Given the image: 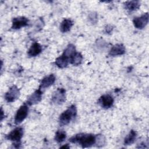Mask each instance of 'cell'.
<instances>
[{
  "mask_svg": "<svg viewBox=\"0 0 149 149\" xmlns=\"http://www.w3.org/2000/svg\"><path fill=\"white\" fill-rule=\"evenodd\" d=\"M77 115L76 105H72L63 111L59 117V123L62 126L68 125Z\"/></svg>",
  "mask_w": 149,
  "mask_h": 149,
  "instance_id": "cell-2",
  "label": "cell"
},
{
  "mask_svg": "<svg viewBox=\"0 0 149 149\" xmlns=\"http://www.w3.org/2000/svg\"><path fill=\"white\" fill-rule=\"evenodd\" d=\"M66 101V90L63 88H58L51 97V101L58 105L63 104Z\"/></svg>",
  "mask_w": 149,
  "mask_h": 149,
  "instance_id": "cell-5",
  "label": "cell"
},
{
  "mask_svg": "<svg viewBox=\"0 0 149 149\" xmlns=\"http://www.w3.org/2000/svg\"><path fill=\"white\" fill-rule=\"evenodd\" d=\"M66 138V133L62 130H58L55 133L54 139L58 143H62Z\"/></svg>",
  "mask_w": 149,
  "mask_h": 149,
  "instance_id": "cell-20",
  "label": "cell"
},
{
  "mask_svg": "<svg viewBox=\"0 0 149 149\" xmlns=\"http://www.w3.org/2000/svg\"><path fill=\"white\" fill-rule=\"evenodd\" d=\"M29 22V19L26 17L19 16L15 17L12 19L11 28L14 30L20 29L22 27H24L28 26Z\"/></svg>",
  "mask_w": 149,
  "mask_h": 149,
  "instance_id": "cell-9",
  "label": "cell"
},
{
  "mask_svg": "<svg viewBox=\"0 0 149 149\" xmlns=\"http://www.w3.org/2000/svg\"><path fill=\"white\" fill-rule=\"evenodd\" d=\"M69 140L72 143L79 144L82 148H88L96 144L97 135L93 134L78 133L71 137Z\"/></svg>",
  "mask_w": 149,
  "mask_h": 149,
  "instance_id": "cell-1",
  "label": "cell"
},
{
  "mask_svg": "<svg viewBox=\"0 0 149 149\" xmlns=\"http://www.w3.org/2000/svg\"><path fill=\"white\" fill-rule=\"evenodd\" d=\"M83 55L79 52H75L70 58L69 63L73 66H78L80 65L83 61Z\"/></svg>",
  "mask_w": 149,
  "mask_h": 149,
  "instance_id": "cell-16",
  "label": "cell"
},
{
  "mask_svg": "<svg viewBox=\"0 0 149 149\" xmlns=\"http://www.w3.org/2000/svg\"><path fill=\"white\" fill-rule=\"evenodd\" d=\"M113 30V26L111 24H108L105 26L104 31L107 34H110V33H111V32H112Z\"/></svg>",
  "mask_w": 149,
  "mask_h": 149,
  "instance_id": "cell-23",
  "label": "cell"
},
{
  "mask_svg": "<svg viewBox=\"0 0 149 149\" xmlns=\"http://www.w3.org/2000/svg\"><path fill=\"white\" fill-rule=\"evenodd\" d=\"M60 148H70V146H69L68 144H66V145L62 146Z\"/></svg>",
  "mask_w": 149,
  "mask_h": 149,
  "instance_id": "cell-25",
  "label": "cell"
},
{
  "mask_svg": "<svg viewBox=\"0 0 149 149\" xmlns=\"http://www.w3.org/2000/svg\"><path fill=\"white\" fill-rule=\"evenodd\" d=\"M23 136V128L17 127L5 136V139L13 142V146L15 148H19L21 144V139Z\"/></svg>",
  "mask_w": 149,
  "mask_h": 149,
  "instance_id": "cell-3",
  "label": "cell"
},
{
  "mask_svg": "<svg viewBox=\"0 0 149 149\" xmlns=\"http://www.w3.org/2000/svg\"><path fill=\"white\" fill-rule=\"evenodd\" d=\"M114 102V99L110 94H104L101 95L98 100V104L103 108L108 109L111 108Z\"/></svg>",
  "mask_w": 149,
  "mask_h": 149,
  "instance_id": "cell-8",
  "label": "cell"
},
{
  "mask_svg": "<svg viewBox=\"0 0 149 149\" xmlns=\"http://www.w3.org/2000/svg\"><path fill=\"white\" fill-rule=\"evenodd\" d=\"M69 63V59L63 54H62L61 56L56 58L55 61V64L56 65V66L61 69L67 67Z\"/></svg>",
  "mask_w": 149,
  "mask_h": 149,
  "instance_id": "cell-17",
  "label": "cell"
},
{
  "mask_svg": "<svg viewBox=\"0 0 149 149\" xmlns=\"http://www.w3.org/2000/svg\"><path fill=\"white\" fill-rule=\"evenodd\" d=\"M4 116H5V114H3V111L2 110V108H1V121L3 120Z\"/></svg>",
  "mask_w": 149,
  "mask_h": 149,
  "instance_id": "cell-24",
  "label": "cell"
},
{
  "mask_svg": "<svg viewBox=\"0 0 149 149\" xmlns=\"http://www.w3.org/2000/svg\"><path fill=\"white\" fill-rule=\"evenodd\" d=\"M20 96V90L16 85L11 86L5 94V99L8 102L16 101Z\"/></svg>",
  "mask_w": 149,
  "mask_h": 149,
  "instance_id": "cell-7",
  "label": "cell"
},
{
  "mask_svg": "<svg viewBox=\"0 0 149 149\" xmlns=\"http://www.w3.org/2000/svg\"><path fill=\"white\" fill-rule=\"evenodd\" d=\"M28 106L29 105L25 102L17 109L15 116V123L16 125L22 123L27 117L29 111Z\"/></svg>",
  "mask_w": 149,
  "mask_h": 149,
  "instance_id": "cell-4",
  "label": "cell"
},
{
  "mask_svg": "<svg viewBox=\"0 0 149 149\" xmlns=\"http://www.w3.org/2000/svg\"><path fill=\"white\" fill-rule=\"evenodd\" d=\"M105 144V139L102 134L97 135L96 144L97 147H102Z\"/></svg>",
  "mask_w": 149,
  "mask_h": 149,
  "instance_id": "cell-21",
  "label": "cell"
},
{
  "mask_svg": "<svg viewBox=\"0 0 149 149\" xmlns=\"http://www.w3.org/2000/svg\"><path fill=\"white\" fill-rule=\"evenodd\" d=\"M75 52H76L75 46L72 44H69V45H68L66 48L65 49L62 54H63L65 56H66L69 59V61L70 58Z\"/></svg>",
  "mask_w": 149,
  "mask_h": 149,
  "instance_id": "cell-19",
  "label": "cell"
},
{
  "mask_svg": "<svg viewBox=\"0 0 149 149\" xmlns=\"http://www.w3.org/2000/svg\"><path fill=\"white\" fill-rule=\"evenodd\" d=\"M125 8L129 12H133L137 10L140 6V2L139 1H129L124 3Z\"/></svg>",
  "mask_w": 149,
  "mask_h": 149,
  "instance_id": "cell-15",
  "label": "cell"
},
{
  "mask_svg": "<svg viewBox=\"0 0 149 149\" xmlns=\"http://www.w3.org/2000/svg\"><path fill=\"white\" fill-rule=\"evenodd\" d=\"M73 25V22L70 19H64L61 23L59 29L60 31L64 33L68 32Z\"/></svg>",
  "mask_w": 149,
  "mask_h": 149,
  "instance_id": "cell-14",
  "label": "cell"
},
{
  "mask_svg": "<svg viewBox=\"0 0 149 149\" xmlns=\"http://www.w3.org/2000/svg\"><path fill=\"white\" fill-rule=\"evenodd\" d=\"M88 20L92 24H95L98 20V15L95 12L90 13L88 15Z\"/></svg>",
  "mask_w": 149,
  "mask_h": 149,
  "instance_id": "cell-22",
  "label": "cell"
},
{
  "mask_svg": "<svg viewBox=\"0 0 149 149\" xmlns=\"http://www.w3.org/2000/svg\"><path fill=\"white\" fill-rule=\"evenodd\" d=\"M42 91L40 88L36 90L33 93H32L27 98L26 103L29 105H33L40 102L42 99Z\"/></svg>",
  "mask_w": 149,
  "mask_h": 149,
  "instance_id": "cell-10",
  "label": "cell"
},
{
  "mask_svg": "<svg viewBox=\"0 0 149 149\" xmlns=\"http://www.w3.org/2000/svg\"><path fill=\"white\" fill-rule=\"evenodd\" d=\"M55 76L53 74H51L48 76L44 77L41 80L38 88L41 90L49 87L55 83Z\"/></svg>",
  "mask_w": 149,
  "mask_h": 149,
  "instance_id": "cell-12",
  "label": "cell"
},
{
  "mask_svg": "<svg viewBox=\"0 0 149 149\" xmlns=\"http://www.w3.org/2000/svg\"><path fill=\"white\" fill-rule=\"evenodd\" d=\"M137 137V133L134 130H131L129 134L125 137L124 139V145L129 146L132 145L135 141Z\"/></svg>",
  "mask_w": 149,
  "mask_h": 149,
  "instance_id": "cell-18",
  "label": "cell"
},
{
  "mask_svg": "<svg viewBox=\"0 0 149 149\" xmlns=\"http://www.w3.org/2000/svg\"><path fill=\"white\" fill-rule=\"evenodd\" d=\"M149 15L148 13L146 12L140 16L135 17L133 19V23L134 26L137 29L141 30L144 29L148 23Z\"/></svg>",
  "mask_w": 149,
  "mask_h": 149,
  "instance_id": "cell-6",
  "label": "cell"
},
{
  "mask_svg": "<svg viewBox=\"0 0 149 149\" xmlns=\"http://www.w3.org/2000/svg\"><path fill=\"white\" fill-rule=\"evenodd\" d=\"M126 52V48L122 44H116L113 45L109 51L108 55L111 56H116L123 55Z\"/></svg>",
  "mask_w": 149,
  "mask_h": 149,
  "instance_id": "cell-11",
  "label": "cell"
},
{
  "mask_svg": "<svg viewBox=\"0 0 149 149\" xmlns=\"http://www.w3.org/2000/svg\"><path fill=\"white\" fill-rule=\"evenodd\" d=\"M42 52V47L37 42H33L29 50L27 51V55L30 57H34L39 55Z\"/></svg>",
  "mask_w": 149,
  "mask_h": 149,
  "instance_id": "cell-13",
  "label": "cell"
}]
</instances>
